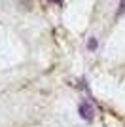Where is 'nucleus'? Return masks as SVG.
<instances>
[{"mask_svg":"<svg viewBox=\"0 0 125 127\" xmlns=\"http://www.w3.org/2000/svg\"><path fill=\"white\" fill-rule=\"evenodd\" d=\"M80 116H82L83 120L91 122V120H93V116H95V108L89 104V102H82V104H80Z\"/></svg>","mask_w":125,"mask_h":127,"instance_id":"1","label":"nucleus"},{"mask_svg":"<svg viewBox=\"0 0 125 127\" xmlns=\"http://www.w3.org/2000/svg\"><path fill=\"white\" fill-rule=\"evenodd\" d=\"M89 48H91V49L97 48V40H89Z\"/></svg>","mask_w":125,"mask_h":127,"instance_id":"2","label":"nucleus"},{"mask_svg":"<svg viewBox=\"0 0 125 127\" xmlns=\"http://www.w3.org/2000/svg\"><path fill=\"white\" fill-rule=\"evenodd\" d=\"M125 11V0H121V8H120V13H123Z\"/></svg>","mask_w":125,"mask_h":127,"instance_id":"3","label":"nucleus"},{"mask_svg":"<svg viewBox=\"0 0 125 127\" xmlns=\"http://www.w3.org/2000/svg\"><path fill=\"white\" fill-rule=\"evenodd\" d=\"M53 2H57V4H61V0H53Z\"/></svg>","mask_w":125,"mask_h":127,"instance_id":"4","label":"nucleus"}]
</instances>
